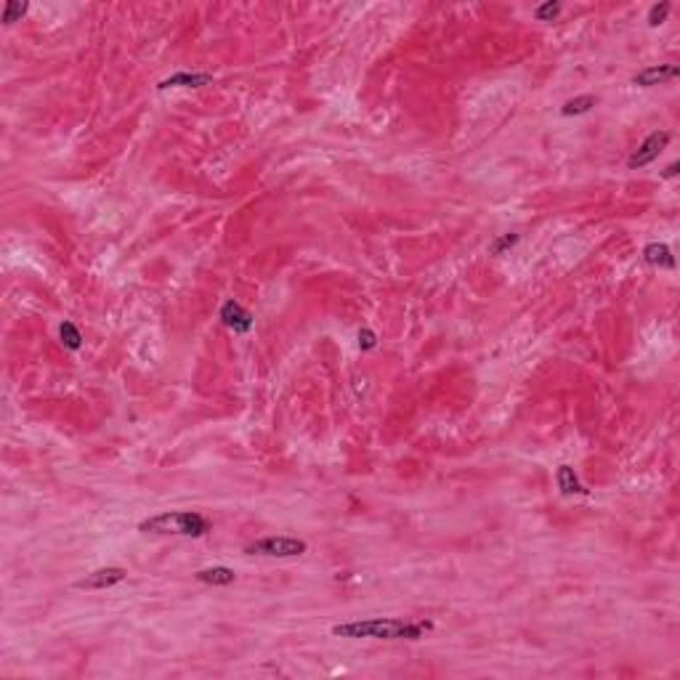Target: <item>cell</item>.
Returning a JSON list of instances; mask_svg holds the SVG:
<instances>
[{
  "label": "cell",
  "instance_id": "6da1fadb",
  "mask_svg": "<svg viewBox=\"0 0 680 680\" xmlns=\"http://www.w3.org/2000/svg\"><path fill=\"white\" fill-rule=\"evenodd\" d=\"M433 630L431 620H401V617H369L333 625L335 638L348 640H420Z\"/></svg>",
  "mask_w": 680,
  "mask_h": 680
},
{
  "label": "cell",
  "instance_id": "7a4b0ae2",
  "mask_svg": "<svg viewBox=\"0 0 680 680\" xmlns=\"http://www.w3.org/2000/svg\"><path fill=\"white\" fill-rule=\"evenodd\" d=\"M210 529H213L210 518H205L197 510H168L144 518L139 524V531L144 534H178V537H205Z\"/></svg>",
  "mask_w": 680,
  "mask_h": 680
},
{
  "label": "cell",
  "instance_id": "3957f363",
  "mask_svg": "<svg viewBox=\"0 0 680 680\" xmlns=\"http://www.w3.org/2000/svg\"><path fill=\"white\" fill-rule=\"evenodd\" d=\"M308 545L298 537H264L250 542L244 553L247 556H266V558H298L303 556Z\"/></svg>",
  "mask_w": 680,
  "mask_h": 680
},
{
  "label": "cell",
  "instance_id": "277c9868",
  "mask_svg": "<svg viewBox=\"0 0 680 680\" xmlns=\"http://www.w3.org/2000/svg\"><path fill=\"white\" fill-rule=\"evenodd\" d=\"M670 133L667 131H654V133H649L646 139H643V144H640L638 149L635 152L630 154V160H627V168L630 171H638V168H646V165H651L657 157L662 154V149L670 144Z\"/></svg>",
  "mask_w": 680,
  "mask_h": 680
},
{
  "label": "cell",
  "instance_id": "5b68a950",
  "mask_svg": "<svg viewBox=\"0 0 680 680\" xmlns=\"http://www.w3.org/2000/svg\"><path fill=\"white\" fill-rule=\"evenodd\" d=\"M125 577H128V571H125L122 566H104V568L91 571V574H85L82 579H77L75 588L77 590H107V588L120 585Z\"/></svg>",
  "mask_w": 680,
  "mask_h": 680
},
{
  "label": "cell",
  "instance_id": "8992f818",
  "mask_svg": "<svg viewBox=\"0 0 680 680\" xmlns=\"http://www.w3.org/2000/svg\"><path fill=\"white\" fill-rule=\"evenodd\" d=\"M680 75L678 64H654V67H646L640 70L635 77H632V85L638 88H654V85H664V82L675 80Z\"/></svg>",
  "mask_w": 680,
  "mask_h": 680
},
{
  "label": "cell",
  "instance_id": "52a82bcc",
  "mask_svg": "<svg viewBox=\"0 0 680 680\" xmlns=\"http://www.w3.org/2000/svg\"><path fill=\"white\" fill-rule=\"evenodd\" d=\"M218 316H221V322H224L229 330H234V333H250V327H253L250 311H244L237 301H226V303L221 306Z\"/></svg>",
  "mask_w": 680,
  "mask_h": 680
},
{
  "label": "cell",
  "instance_id": "ba28073f",
  "mask_svg": "<svg viewBox=\"0 0 680 680\" xmlns=\"http://www.w3.org/2000/svg\"><path fill=\"white\" fill-rule=\"evenodd\" d=\"M213 80V75H207V72H178V75H173V77H168V80H163L157 88L160 91H165V88H200V85H207V82Z\"/></svg>",
  "mask_w": 680,
  "mask_h": 680
},
{
  "label": "cell",
  "instance_id": "9c48e42d",
  "mask_svg": "<svg viewBox=\"0 0 680 680\" xmlns=\"http://www.w3.org/2000/svg\"><path fill=\"white\" fill-rule=\"evenodd\" d=\"M643 261L649 266H662V269H672L675 266V255L664 242H651L643 250Z\"/></svg>",
  "mask_w": 680,
  "mask_h": 680
},
{
  "label": "cell",
  "instance_id": "30bf717a",
  "mask_svg": "<svg viewBox=\"0 0 680 680\" xmlns=\"http://www.w3.org/2000/svg\"><path fill=\"white\" fill-rule=\"evenodd\" d=\"M197 582H205V585H232L234 579H237V574H234V568L229 566H210V568H200L197 574Z\"/></svg>",
  "mask_w": 680,
  "mask_h": 680
},
{
  "label": "cell",
  "instance_id": "8fae6325",
  "mask_svg": "<svg viewBox=\"0 0 680 680\" xmlns=\"http://www.w3.org/2000/svg\"><path fill=\"white\" fill-rule=\"evenodd\" d=\"M556 481H558V489L563 495H585L588 489L579 484V476L574 473L571 465H561L558 473H556Z\"/></svg>",
  "mask_w": 680,
  "mask_h": 680
},
{
  "label": "cell",
  "instance_id": "7c38bea8",
  "mask_svg": "<svg viewBox=\"0 0 680 680\" xmlns=\"http://www.w3.org/2000/svg\"><path fill=\"white\" fill-rule=\"evenodd\" d=\"M598 104V99L595 96H577V99H568L566 104H563V109H561V114H566V117H571V114H585L590 112L593 107Z\"/></svg>",
  "mask_w": 680,
  "mask_h": 680
},
{
  "label": "cell",
  "instance_id": "4fadbf2b",
  "mask_svg": "<svg viewBox=\"0 0 680 680\" xmlns=\"http://www.w3.org/2000/svg\"><path fill=\"white\" fill-rule=\"evenodd\" d=\"M59 338H61V343L67 345V348H72V351H77V348L82 345L80 330L72 325V322H61V325H59Z\"/></svg>",
  "mask_w": 680,
  "mask_h": 680
},
{
  "label": "cell",
  "instance_id": "5bb4252c",
  "mask_svg": "<svg viewBox=\"0 0 680 680\" xmlns=\"http://www.w3.org/2000/svg\"><path fill=\"white\" fill-rule=\"evenodd\" d=\"M670 11H672L670 0H662V3H657V6H651L649 24H651V27H659V24H664V21H667V16H670Z\"/></svg>",
  "mask_w": 680,
  "mask_h": 680
},
{
  "label": "cell",
  "instance_id": "9a60e30c",
  "mask_svg": "<svg viewBox=\"0 0 680 680\" xmlns=\"http://www.w3.org/2000/svg\"><path fill=\"white\" fill-rule=\"evenodd\" d=\"M561 11H563V6H561V3H553V0H550V3H542V6H537V9H534V19H539V21H553V19H556V16L561 14Z\"/></svg>",
  "mask_w": 680,
  "mask_h": 680
},
{
  "label": "cell",
  "instance_id": "2e32d148",
  "mask_svg": "<svg viewBox=\"0 0 680 680\" xmlns=\"http://www.w3.org/2000/svg\"><path fill=\"white\" fill-rule=\"evenodd\" d=\"M24 14H27V6L11 0V3H6V9H3V24H14V21H19Z\"/></svg>",
  "mask_w": 680,
  "mask_h": 680
},
{
  "label": "cell",
  "instance_id": "e0dca14e",
  "mask_svg": "<svg viewBox=\"0 0 680 680\" xmlns=\"http://www.w3.org/2000/svg\"><path fill=\"white\" fill-rule=\"evenodd\" d=\"M516 242H518V234H502L500 239H495V242H492L489 253H492V255H502L505 250H508V247H513Z\"/></svg>",
  "mask_w": 680,
  "mask_h": 680
},
{
  "label": "cell",
  "instance_id": "ac0fdd59",
  "mask_svg": "<svg viewBox=\"0 0 680 680\" xmlns=\"http://www.w3.org/2000/svg\"><path fill=\"white\" fill-rule=\"evenodd\" d=\"M377 345V340H375V333L372 330H359V348L362 351H372Z\"/></svg>",
  "mask_w": 680,
  "mask_h": 680
},
{
  "label": "cell",
  "instance_id": "d6986e66",
  "mask_svg": "<svg viewBox=\"0 0 680 680\" xmlns=\"http://www.w3.org/2000/svg\"><path fill=\"white\" fill-rule=\"evenodd\" d=\"M675 173H678V163H670V165H667V171L662 173V176H664V178H672Z\"/></svg>",
  "mask_w": 680,
  "mask_h": 680
}]
</instances>
